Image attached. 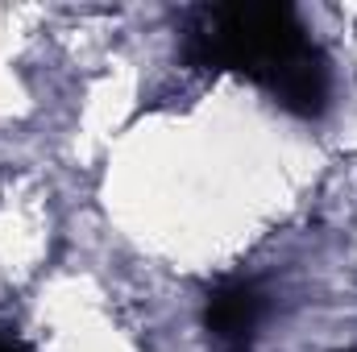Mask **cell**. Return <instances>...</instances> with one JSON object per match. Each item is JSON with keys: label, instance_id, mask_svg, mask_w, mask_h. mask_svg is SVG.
I'll use <instances>...</instances> for the list:
<instances>
[{"label": "cell", "instance_id": "6da1fadb", "mask_svg": "<svg viewBox=\"0 0 357 352\" xmlns=\"http://www.w3.org/2000/svg\"><path fill=\"white\" fill-rule=\"evenodd\" d=\"M187 58L204 71H233L270 91L295 116H320L328 104V58L287 4H212L187 29Z\"/></svg>", "mask_w": 357, "mask_h": 352}, {"label": "cell", "instance_id": "7a4b0ae2", "mask_svg": "<svg viewBox=\"0 0 357 352\" xmlns=\"http://www.w3.org/2000/svg\"><path fill=\"white\" fill-rule=\"evenodd\" d=\"M262 319H266V298L254 282H225L208 298V332L229 349H245L258 336Z\"/></svg>", "mask_w": 357, "mask_h": 352}, {"label": "cell", "instance_id": "3957f363", "mask_svg": "<svg viewBox=\"0 0 357 352\" xmlns=\"http://www.w3.org/2000/svg\"><path fill=\"white\" fill-rule=\"evenodd\" d=\"M0 352H21V344H17V340H8V336H0Z\"/></svg>", "mask_w": 357, "mask_h": 352}]
</instances>
